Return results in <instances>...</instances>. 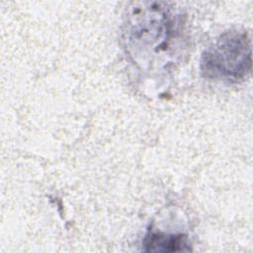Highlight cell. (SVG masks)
Wrapping results in <instances>:
<instances>
[{
    "mask_svg": "<svg viewBox=\"0 0 253 253\" xmlns=\"http://www.w3.org/2000/svg\"><path fill=\"white\" fill-rule=\"evenodd\" d=\"M250 54V45L245 35L228 32L204 52L201 69L208 78L237 80L249 72Z\"/></svg>",
    "mask_w": 253,
    "mask_h": 253,
    "instance_id": "obj_1",
    "label": "cell"
},
{
    "mask_svg": "<svg viewBox=\"0 0 253 253\" xmlns=\"http://www.w3.org/2000/svg\"><path fill=\"white\" fill-rule=\"evenodd\" d=\"M144 251L147 252H174L189 251L187 237L183 234H165L149 231L143 240Z\"/></svg>",
    "mask_w": 253,
    "mask_h": 253,
    "instance_id": "obj_2",
    "label": "cell"
}]
</instances>
